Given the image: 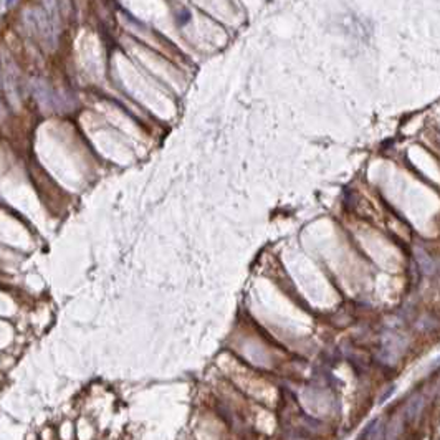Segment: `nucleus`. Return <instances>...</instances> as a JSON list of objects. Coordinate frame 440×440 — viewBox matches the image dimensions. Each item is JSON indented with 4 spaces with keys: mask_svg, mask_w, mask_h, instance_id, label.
Wrapping results in <instances>:
<instances>
[{
    "mask_svg": "<svg viewBox=\"0 0 440 440\" xmlns=\"http://www.w3.org/2000/svg\"><path fill=\"white\" fill-rule=\"evenodd\" d=\"M416 256H417V263H419L422 272H424L425 275H432L434 270H435V265H434L432 258H430V256L427 255L422 248H419V250L416 252Z\"/></svg>",
    "mask_w": 440,
    "mask_h": 440,
    "instance_id": "1",
    "label": "nucleus"
}]
</instances>
